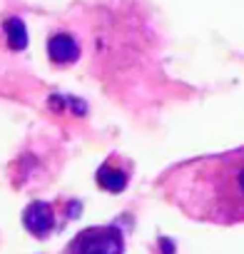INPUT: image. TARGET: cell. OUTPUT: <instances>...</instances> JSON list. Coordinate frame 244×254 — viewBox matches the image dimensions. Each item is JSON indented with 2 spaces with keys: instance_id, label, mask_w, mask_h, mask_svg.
Wrapping results in <instances>:
<instances>
[{
  "instance_id": "obj_1",
  "label": "cell",
  "mask_w": 244,
  "mask_h": 254,
  "mask_svg": "<svg viewBox=\"0 0 244 254\" xmlns=\"http://www.w3.org/2000/svg\"><path fill=\"white\" fill-rule=\"evenodd\" d=\"M160 185L165 197L192 222H244V147L180 162Z\"/></svg>"
},
{
  "instance_id": "obj_2",
  "label": "cell",
  "mask_w": 244,
  "mask_h": 254,
  "mask_svg": "<svg viewBox=\"0 0 244 254\" xmlns=\"http://www.w3.org/2000/svg\"><path fill=\"white\" fill-rule=\"evenodd\" d=\"M65 254H125V237L120 227H87L70 244Z\"/></svg>"
},
{
  "instance_id": "obj_3",
  "label": "cell",
  "mask_w": 244,
  "mask_h": 254,
  "mask_svg": "<svg viewBox=\"0 0 244 254\" xmlns=\"http://www.w3.org/2000/svg\"><path fill=\"white\" fill-rule=\"evenodd\" d=\"M23 224H25V229H28L33 237H38V239L50 237V234L55 232V227H58L55 207L48 204V202H33V204H28L25 212H23Z\"/></svg>"
},
{
  "instance_id": "obj_4",
  "label": "cell",
  "mask_w": 244,
  "mask_h": 254,
  "mask_svg": "<svg viewBox=\"0 0 244 254\" xmlns=\"http://www.w3.org/2000/svg\"><path fill=\"white\" fill-rule=\"evenodd\" d=\"M80 53H82L80 50V43L72 35H67V33H55L48 40V55H50L53 65H60V67L75 65L80 60Z\"/></svg>"
},
{
  "instance_id": "obj_5",
  "label": "cell",
  "mask_w": 244,
  "mask_h": 254,
  "mask_svg": "<svg viewBox=\"0 0 244 254\" xmlns=\"http://www.w3.org/2000/svg\"><path fill=\"white\" fill-rule=\"evenodd\" d=\"M127 182H130V175L122 170V167H117L115 160H107L97 170V185L102 190H107V192H122V190L127 187Z\"/></svg>"
},
{
  "instance_id": "obj_6",
  "label": "cell",
  "mask_w": 244,
  "mask_h": 254,
  "mask_svg": "<svg viewBox=\"0 0 244 254\" xmlns=\"http://www.w3.org/2000/svg\"><path fill=\"white\" fill-rule=\"evenodd\" d=\"M3 30H5V38H8V48L10 50H23L28 48V30H25V23L20 18H8L3 23Z\"/></svg>"
}]
</instances>
